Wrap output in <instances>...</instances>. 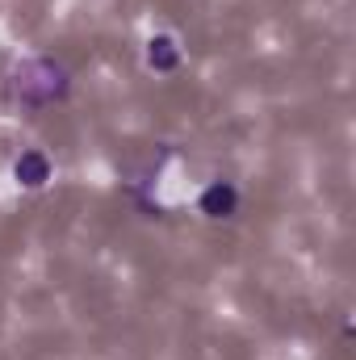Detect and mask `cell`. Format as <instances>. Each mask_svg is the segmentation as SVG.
<instances>
[{"label": "cell", "instance_id": "1", "mask_svg": "<svg viewBox=\"0 0 356 360\" xmlns=\"http://www.w3.org/2000/svg\"><path fill=\"white\" fill-rule=\"evenodd\" d=\"M197 205H201V214H205V218H231V214H235V205H239V193H235L231 184L214 180V184L201 193V201H197Z\"/></svg>", "mask_w": 356, "mask_h": 360}, {"label": "cell", "instance_id": "2", "mask_svg": "<svg viewBox=\"0 0 356 360\" xmlns=\"http://www.w3.org/2000/svg\"><path fill=\"white\" fill-rule=\"evenodd\" d=\"M13 172H17V180H21L25 188H42V184L51 180V160H46L42 151H25Z\"/></svg>", "mask_w": 356, "mask_h": 360}, {"label": "cell", "instance_id": "3", "mask_svg": "<svg viewBox=\"0 0 356 360\" xmlns=\"http://www.w3.org/2000/svg\"><path fill=\"white\" fill-rule=\"evenodd\" d=\"M177 63H180L177 38H151V46H147V68H155V72H172Z\"/></svg>", "mask_w": 356, "mask_h": 360}]
</instances>
